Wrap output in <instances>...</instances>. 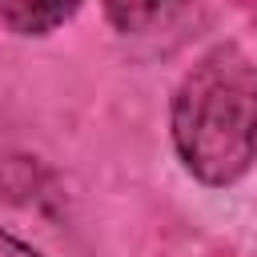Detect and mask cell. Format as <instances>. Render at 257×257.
<instances>
[{
  "label": "cell",
  "instance_id": "obj_1",
  "mask_svg": "<svg viewBox=\"0 0 257 257\" xmlns=\"http://www.w3.org/2000/svg\"><path fill=\"white\" fill-rule=\"evenodd\" d=\"M173 145L205 185H233L257 157V68L237 44L209 48L173 96Z\"/></svg>",
  "mask_w": 257,
  "mask_h": 257
},
{
  "label": "cell",
  "instance_id": "obj_4",
  "mask_svg": "<svg viewBox=\"0 0 257 257\" xmlns=\"http://www.w3.org/2000/svg\"><path fill=\"white\" fill-rule=\"evenodd\" d=\"M0 257H40V253H36V249H28L24 241H16L12 233H4V229H0Z\"/></svg>",
  "mask_w": 257,
  "mask_h": 257
},
{
  "label": "cell",
  "instance_id": "obj_2",
  "mask_svg": "<svg viewBox=\"0 0 257 257\" xmlns=\"http://www.w3.org/2000/svg\"><path fill=\"white\" fill-rule=\"evenodd\" d=\"M76 8L80 0H0V20L16 36H44L60 28Z\"/></svg>",
  "mask_w": 257,
  "mask_h": 257
},
{
  "label": "cell",
  "instance_id": "obj_3",
  "mask_svg": "<svg viewBox=\"0 0 257 257\" xmlns=\"http://www.w3.org/2000/svg\"><path fill=\"white\" fill-rule=\"evenodd\" d=\"M185 0H108V16L120 32H145L161 20H169Z\"/></svg>",
  "mask_w": 257,
  "mask_h": 257
}]
</instances>
